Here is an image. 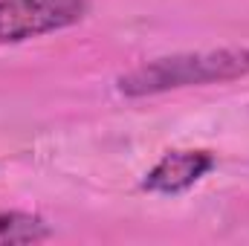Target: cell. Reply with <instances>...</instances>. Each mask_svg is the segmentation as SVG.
<instances>
[{
  "label": "cell",
  "mask_w": 249,
  "mask_h": 246,
  "mask_svg": "<svg viewBox=\"0 0 249 246\" xmlns=\"http://www.w3.org/2000/svg\"><path fill=\"white\" fill-rule=\"evenodd\" d=\"M214 168V157L209 151H168L148 174L142 185L154 194H183L200 183Z\"/></svg>",
  "instance_id": "obj_3"
},
{
  "label": "cell",
  "mask_w": 249,
  "mask_h": 246,
  "mask_svg": "<svg viewBox=\"0 0 249 246\" xmlns=\"http://www.w3.org/2000/svg\"><path fill=\"white\" fill-rule=\"evenodd\" d=\"M249 75V50H212V53H186L148 61L119 78V93L157 96L168 90H180L191 84H214L235 81Z\"/></svg>",
  "instance_id": "obj_1"
},
{
  "label": "cell",
  "mask_w": 249,
  "mask_h": 246,
  "mask_svg": "<svg viewBox=\"0 0 249 246\" xmlns=\"http://www.w3.org/2000/svg\"><path fill=\"white\" fill-rule=\"evenodd\" d=\"M50 238V226L26 211H0V244H38Z\"/></svg>",
  "instance_id": "obj_4"
},
{
  "label": "cell",
  "mask_w": 249,
  "mask_h": 246,
  "mask_svg": "<svg viewBox=\"0 0 249 246\" xmlns=\"http://www.w3.org/2000/svg\"><path fill=\"white\" fill-rule=\"evenodd\" d=\"M90 0H0V44L50 35L78 23Z\"/></svg>",
  "instance_id": "obj_2"
}]
</instances>
